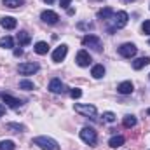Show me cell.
<instances>
[{
	"instance_id": "obj_1",
	"label": "cell",
	"mask_w": 150,
	"mask_h": 150,
	"mask_svg": "<svg viewBox=\"0 0 150 150\" xmlns=\"http://www.w3.org/2000/svg\"><path fill=\"white\" fill-rule=\"evenodd\" d=\"M127 21H129V16H127L126 11H119V12H115L112 18L107 21V23H112V26H108V33H113V32L119 30V28H124V26L127 25Z\"/></svg>"
},
{
	"instance_id": "obj_2",
	"label": "cell",
	"mask_w": 150,
	"mask_h": 150,
	"mask_svg": "<svg viewBox=\"0 0 150 150\" xmlns=\"http://www.w3.org/2000/svg\"><path fill=\"white\" fill-rule=\"evenodd\" d=\"M33 143L38 145L42 150H59L58 142L49 136H37V138H33Z\"/></svg>"
},
{
	"instance_id": "obj_3",
	"label": "cell",
	"mask_w": 150,
	"mask_h": 150,
	"mask_svg": "<svg viewBox=\"0 0 150 150\" xmlns=\"http://www.w3.org/2000/svg\"><path fill=\"white\" fill-rule=\"evenodd\" d=\"M80 138H82V142L87 143V145H96V142H98V134H96V131H94L93 127H82Z\"/></svg>"
},
{
	"instance_id": "obj_4",
	"label": "cell",
	"mask_w": 150,
	"mask_h": 150,
	"mask_svg": "<svg viewBox=\"0 0 150 150\" xmlns=\"http://www.w3.org/2000/svg\"><path fill=\"white\" fill-rule=\"evenodd\" d=\"M117 51H119V54H120L122 58H133V56H136L138 47H136L134 44H131V42H126V44H122Z\"/></svg>"
},
{
	"instance_id": "obj_5",
	"label": "cell",
	"mask_w": 150,
	"mask_h": 150,
	"mask_svg": "<svg viewBox=\"0 0 150 150\" xmlns=\"http://www.w3.org/2000/svg\"><path fill=\"white\" fill-rule=\"evenodd\" d=\"M82 44H84V45L93 47L96 52H101V49H103L101 40H100V37H96V35H86V37L82 38Z\"/></svg>"
},
{
	"instance_id": "obj_6",
	"label": "cell",
	"mask_w": 150,
	"mask_h": 150,
	"mask_svg": "<svg viewBox=\"0 0 150 150\" xmlns=\"http://www.w3.org/2000/svg\"><path fill=\"white\" fill-rule=\"evenodd\" d=\"M75 112L84 115V117H94L96 115V107L94 105H82V103H77L74 107Z\"/></svg>"
},
{
	"instance_id": "obj_7",
	"label": "cell",
	"mask_w": 150,
	"mask_h": 150,
	"mask_svg": "<svg viewBox=\"0 0 150 150\" xmlns=\"http://www.w3.org/2000/svg\"><path fill=\"white\" fill-rule=\"evenodd\" d=\"M18 72L21 75H33L35 72H38V63H33V61H30V63H21V65L18 67Z\"/></svg>"
},
{
	"instance_id": "obj_8",
	"label": "cell",
	"mask_w": 150,
	"mask_h": 150,
	"mask_svg": "<svg viewBox=\"0 0 150 150\" xmlns=\"http://www.w3.org/2000/svg\"><path fill=\"white\" fill-rule=\"evenodd\" d=\"M75 61H77V65H79V67H89L93 59H91V54H89L87 51H84V49H82V51H79V52H77Z\"/></svg>"
},
{
	"instance_id": "obj_9",
	"label": "cell",
	"mask_w": 150,
	"mask_h": 150,
	"mask_svg": "<svg viewBox=\"0 0 150 150\" xmlns=\"http://www.w3.org/2000/svg\"><path fill=\"white\" fill-rule=\"evenodd\" d=\"M40 19H42L44 23H47V25H56V23L59 21V16H58L54 11H42Z\"/></svg>"
},
{
	"instance_id": "obj_10",
	"label": "cell",
	"mask_w": 150,
	"mask_h": 150,
	"mask_svg": "<svg viewBox=\"0 0 150 150\" xmlns=\"http://www.w3.org/2000/svg\"><path fill=\"white\" fill-rule=\"evenodd\" d=\"M67 52H68V45L61 44L59 47H56V49H54V52H52V61H54V63L63 61V59L67 58Z\"/></svg>"
},
{
	"instance_id": "obj_11",
	"label": "cell",
	"mask_w": 150,
	"mask_h": 150,
	"mask_svg": "<svg viewBox=\"0 0 150 150\" xmlns=\"http://www.w3.org/2000/svg\"><path fill=\"white\" fill-rule=\"evenodd\" d=\"M49 91L54 93V94H59V93H65L67 91V86L59 80V79H52L49 82Z\"/></svg>"
},
{
	"instance_id": "obj_12",
	"label": "cell",
	"mask_w": 150,
	"mask_h": 150,
	"mask_svg": "<svg viewBox=\"0 0 150 150\" xmlns=\"http://www.w3.org/2000/svg\"><path fill=\"white\" fill-rule=\"evenodd\" d=\"M0 98H2L4 103H5L7 107H11V108H18V107H21V101H19L18 98H14V96L7 94V93H0Z\"/></svg>"
},
{
	"instance_id": "obj_13",
	"label": "cell",
	"mask_w": 150,
	"mask_h": 150,
	"mask_svg": "<svg viewBox=\"0 0 150 150\" xmlns=\"http://www.w3.org/2000/svg\"><path fill=\"white\" fill-rule=\"evenodd\" d=\"M133 91H134V86H133L131 80H124V82H120L117 86V93L119 94H131Z\"/></svg>"
},
{
	"instance_id": "obj_14",
	"label": "cell",
	"mask_w": 150,
	"mask_h": 150,
	"mask_svg": "<svg viewBox=\"0 0 150 150\" xmlns=\"http://www.w3.org/2000/svg\"><path fill=\"white\" fill-rule=\"evenodd\" d=\"M0 25H2V28H5V30H14V28L18 26V21H16L12 16H4V18L0 19Z\"/></svg>"
},
{
	"instance_id": "obj_15",
	"label": "cell",
	"mask_w": 150,
	"mask_h": 150,
	"mask_svg": "<svg viewBox=\"0 0 150 150\" xmlns=\"http://www.w3.org/2000/svg\"><path fill=\"white\" fill-rule=\"evenodd\" d=\"M113 14H115V12H113L112 7H103V9H100V11H98V14H96V16H98V19H101V21H108Z\"/></svg>"
},
{
	"instance_id": "obj_16",
	"label": "cell",
	"mask_w": 150,
	"mask_h": 150,
	"mask_svg": "<svg viewBox=\"0 0 150 150\" xmlns=\"http://www.w3.org/2000/svg\"><path fill=\"white\" fill-rule=\"evenodd\" d=\"M149 63H150V58L149 56H143V58H138V59L133 61V68H134V70H142V68L147 67Z\"/></svg>"
},
{
	"instance_id": "obj_17",
	"label": "cell",
	"mask_w": 150,
	"mask_h": 150,
	"mask_svg": "<svg viewBox=\"0 0 150 150\" xmlns=\"http://www.w3.org/2000/svg\"><path fill=\"white\" fill-rule=\"evenodd\" d=\"M33 51H35L37 54H47L49 45H47V42H37V44L33 45Z\"/></svg>"
},
{
	"instance_id": "obj_18",
	"label": "cell",
	"mask_w": 150,
	"mask_h": 150,
	"mask_svg": "<svg viewBox=\"0 0 150 150\" xmlns=\"http://www.w3.org/2000/svg\"><path fill=\"white\" fill-rule=\"evenodd\" d=\"M108 145H110L112 149L122 147V145H124V136H112V138L108 140Z\"/></svg>"
},
{
	"instance_id": "obj_19",
	"label": "cell",
	"mask_w": 150,
	"mask_h": 150,
	"mask_svg": "<svg viewBox=\"0 0 150 150\" xmlns=\"http://www.w3.org/2000/svg\"><path fill=\"white\" fill-rule=\"evenodd\" d=\"M91 75H93L94 79H101V77L105 75V67H103V65H94L93 70H91Z\"/></svg>"
},
{
	"instance_id": "obj_20",
	"label": "cell",
	"mask_w": 150,
	"mask_h": 150,
	"mask_svg": "<svg viewBox=\"0 0 150 150\" xmlns=\"http://www.w3.org/2000/svg\"><path fill=\"white\" fill-rule=\"evenodd\" d=\"M5 127H7V131H11V133H23V131H25V126H23V124H16V122H9Z\"/></svg>"
},
{
	"instance_id": "obj_21",
	"label": "cell",
	"mask_w": 150,
	"mask_h": 150,
	"mask_svg": "<svg viewBox=\"0 0 150 150\" xmlns=\"http://www.w3.org/2000/svg\"><path fill=\"white\" fill-rule=\"evenodd\" d=\"M2 4L9 9H16V7H21L25 5V0H2Z\"/></svg>"
},
{
	"instance_id": "obj_22",
	"label": "cell",
	"mask_w": 150,
	"mask_h": 150,
	"mask_svg": "<svg viewBox=\"0 0 150 150\" xmlns=\"http://www.w3.org/2000/svg\"><path fill=\"white\" fill-rule=\"evenodd\" d=\"M30 33L28 32H19L18 33V42H19V45H28L30 44Z\"/></svg>"
},
{
	"instance_id": "obj_23",
	"label": "cell",
	"mask_w": 150,
	"mask_h": 150,
	"mask_svg": "<svg viewBox=\"0 0 150 150\" xmlns=\"http://www.w3.org/2000/svg\"><path fill=\"white\" fill-rule=\"evenodd\" d=\"M122 124H124V127L131 129V127H134V126H136V117H134V115H126V117H124V120H122Z\"/></svg>"
},
{
	"instance_id": "obj_24",
	"label": "cell",
	"mask_w": 150,
	"mask_h": 150,
	"mask_svg": "<svg viewBox=\"0 0 150 150\" xmlns=\"http://www.w3.org/2000/svg\"><path fill=\"white\" fill-rule=\"evenodd\" d=\"M0 47H2V49H12V47H14L12 37H2L0 38Z\"/></svg>"
},
{
	"instance_id": "obj_25",
	"label": "cell",
	"mask_w": 150,
	"mask_h": 150,
	"mask_svg": "<svg viewBox=\"0 0 150 150\" xmlns=\"http://www.w3.org/2000/svg\"><path fill=\"white\" fill-rule=\"evenodd\" d=\"M14 149H16L14 142H11V140H2L0 142V150H14Z\"/></svg>"
},
{
	"instance_id": "obj_26",
	"label": "cell",
	"mask_w": 150,
	"mask_h": 150,
	"mask_svg": "<svg viewBox=\"0 0 150 150\" xmlns=\"http://www.w3.org/2000/svg\"><path fill=\"white\" fill-rule=\"evenodd\" d=\"M19 89L32 91V89H35V84H33L32 80H21V82H19Z\"/></svg>"
},
{
	"instance_id": "obj_27",
	"label": "cell",
	"mask_w": 150,
	"mask_h": 150,
	"mask_svg": "<svg viewBox=\"0 0 150 150\" xmlns=\"http://www.w3.org/2000/svg\"><path fill=\"white\" fill-rule=\"evenodd\" d=\"M103 120H105V122H115L117 117H115V113L113 112H105L103 113Z\"/></svg>"
},
{
	"instance_id": "obj_28",
	"label": "cell",
	"mask_w": 150,
	"mask_h": 150,
	"mask_svg": "<svg viewBox=\"0 0 150 150\" xmlns=\"http://www.w3.org/2000/svg\"><path fill=\"white\" fill-rule=\"evenodd\" d=\"M70 96H72L74 100H77V98H80V96H82V91H80L79 87H75V89H72V91H70Z\"/></svg>"
},
{
	"instance_id": "obj_29",
	"label": "cell",
	"mask_w": 150,
	"mask_h": 150,
	"mask_svg": "<svg viewBox=\"0 0 150 150\" xmlns=\"http://www.w3.org/2000/svg\"><path fill=\"white\" fill-rule=\"evenodd\" d=\"M142 30H143L145 35H150V19H147V21L142 25Z\"/></svg>"
},
{
	"instance_id": "obj_30",
	"label": "cell",
	"mask_w": 150,
	"mask_h": 150,
	"mask_svg": "<svg viewBox=\"0 0 150 150\" xmlns=\"http://www.w3.org/2000/svg\"><path fill=\"white\" fill-rule=\"evenodd\" d=\"M70 4H72V0H59V5H61L63 9H68Z\"/></svg>"
},
{
	"instance_id": "obj_31",
	"label": "cell",
	"mask_w": 150,
	"mask_h": 150,
	"mask_svg": "<svg viewBox=\"0 0 150 150\" xmlns=\"http://www.w3.org/2000/svg\"><path fill=\"white\" fill-rule=\"evenodd\" d=\"M79 28H80V30H82V28H87V30H91V28H93V25H91V23H89V25H87V23H79Z\"/></svg>"
},
{
	"instance_id": "obj_32",
	"label": "cell",
	"mask_w": 150,
	"mask_h": 150,
	"mask_svg": "<svg viewBox=\"0 0 150 150\" xmlns=\"http://www.w3.org/2000/svg\"><path fill=\"white\" fill-rule=\"evenodd\" d=\"M21 54H23V49H21V47H18V49H14V56H18V58H19Z\"/></svg>"
},
{
	"instance_id": "obj_33",
	"label": "cell",
	"mask_w": 150,
	"mask_h": 150,
	"mask_svg": "<svg viewBox=\"0 0 150 150\" xmlns=\"http://www.w3.org/2000/svg\"><path fill=\"white\" fill-rule=\"evenodd\" d=\"M4 113H5V107H4V105H0V117H2Z\"/></svg>"
},
{
	"instance_id": "obj_34",
	"label": "cell",
	"mask_w": 150,
	"mask_h": 150,
	"mask_svg": "<svg viewBox=\"0 0 150 150\" xmlns=\"http://www.w3.org/2000/svg\"><path fill=\"white\" fill-rule=\"evenodd\" d=\"M44 2H45V4H52L54 0H44Z\"/></svg>"
},
{
	"instance_id": "obj_35",
	"label": "cell",
	"mask_w": 150,
	"mask_h": 150,
	"mask_svg": "<svg viewBox=\"0 0 150 150\" xmlns=\"http://www.w3.org/2000/svg\"><path fill=\"white\" fill-rule=\"evenodd\" d=\"M124 2H134V0H124Z\"/></svg>"
},
{
	"instance_id": "obj_36",
	"label": "cell",
	"mask_w": 150,
	"mask_h": 150,
	"mask_svg": "<svg viewBox=\"0 0 150 150\" xmlns=\"http://www.w3.org/2000/svg\"><path fill=\"white\" fill-rule=\"evenodd\" d=\"M147 113H149V115H150V108H149V110H147Z\"/></svg>"
},
{
	"instance_id": "obj_37",
	"label": "cell",
	"mask_w": 150,
	"mask_h": 150,
	"mask_svg": "<svg viewBox=\"0 0 150 150\" xmlns=\"http://www.w3.org/2000/svg\"><path fill=\"white\" fill-rule=\"evenodd\" d=\"M149 44H150V40H149Z\"/></svg>"
}]
</instances>
